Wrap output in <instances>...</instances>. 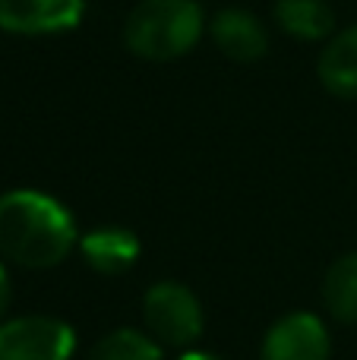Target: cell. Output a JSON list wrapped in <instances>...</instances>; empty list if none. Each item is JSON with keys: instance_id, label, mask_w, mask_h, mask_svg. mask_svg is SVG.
<instances>
[{"instance_id": "cell-7", "label": "cell", "mask_w": 357, "mask_h": 360, "mask_svg": "<svg viewBox=\"0 0 357 360\" xmlns=\"http://www.w3.org/2000/svg\"><path fill=\"white\" fill-rule=\"evenodd\" d=\"M212 44L234 63H257L269 51V29L259 22L253 13L228 6L219 10L209 22Z\"/></svg>"}, {"instance_id": "cell-5", "label": "cell", "mask_w": 357, "mask_h": 360, "mask_svg": "<svg viewBox=\"0 0 357 360\" xmlns=\"http://www.w3.org/2000/svg\"><path fill=\"white\" fill-rule=\"evenodd\" d=\"M326 323L316 313H288L266 332L259 345V360H329Z\"/></svg>"}, {"instance_id": "cell-12", "label": "cell", "mask_w": 357, "mask_h": 360, "mask_svg": "<svg viewBox=\"0 0 357 360\" xmlns=\"http://www.w3.org/2000/svg\"><path fill=\"white\" fill-rule=\"evenodd\" d=\"M164 348L155 345L145 332L139 329H114L108 332L95 348L89 351L86 360H162Z\"/></svg>"}, {"instance_id": "cell-10", "label": "cell", "mask_w": 357, "mask_h": 360, "mask_svg": "<svg viewBox=\"0 0 357 360\" xmlns=\"http://www.w3.org/2000/svg\"><path fill=\"white\" fill-rule=\"evenodd\" d=\"M272 16L297 41H329L335 35V13L326 0H278Z\"/></svg>"}, {"instance_id": "cell-3", "label": "cell", "mask_w": 357, "mask_h": 360, "mask_svg": "<svg viewBox=\"0 0 357 360\" xmlns=\"http://www.w3.org/2000/svg\"><path fill=\"white\" fill-rule=\"evenodd\" d=\"M145 335L162 348L190 351L202 335V304L181 281H158L143 297Z\"/></svg>"}, {"instance_id": "cell-13", "label": "cell", "mask_w": 357, "mask_h": 360, "mask_svg": "<svg viewBox=\"0 0 357 360\" xmlns=\"http://www.w3.org/2000/svg\"><path fill=\"white\" fill-rule=\"evenodd\" d=\"M10 300H13V285H10V272L6 266L0 262V323H4L6 310H10Z\"/></svg>"}, {"instance_id": "cell-14", "label": "cell", "mask_w": 357, "mask_h": 360, "mask_svg": "<svg viewBox=\"0 0 357 360\" xmlns=\"http://www.w3.org/2000/svg\"><path fill=\"white\" fill-rule=\"evenodd\" d=\"M177 360H221V357H215V354H209V351H183Z\"/></svg>"}, {"instance_id": "cell-6", "label": "cell", "mask_w": 357, "mask_h": 360, "mask_svg": "<svg viewBox=\"0 0 357 360\" xmlns=\"http://www.w3.org/2000/svg\"><path fill=\"white\" fill-rule=\"evenodd\" d=\"M86 0H0V29L10 35H60L82 22Z\"/></svg>"}, {"instance_id": "cell-9", "label": "cell", "mask_w": 357, "mask_h": 360, "mask_svg": "<svg viewBox=\"0 0 357 360\" xmlns=\"http://www.w3.org/2000/svg\"><path fill=\"white\" fill-rule=\"evenodd\" d=\"M316 76L339 98H357V25L329 38L316 60Z\"/></svg>"}, {"instance_id": "cell-11", "label": "cell", "mask_w": 357, "mask_h": 360, "mask_svg": "<svg viewBox=\"0 0 357 360\" xmlns=\"http://www.w3.org/2000/svg\"><path fill=\"white\" fill-rule=\"evenodd\" d=\"M323 304L329 316L345 326L357 323V253H345L329 266L323 278Z\"/></svg>"}, {"instance_id": "cell-4", "label": "cell", "mask_w": 357, "mask_h": 360, "mask_svg": "<svg viewBox=\"0 0 357 360\" xmlns=\"http://www.w3.org/2000/svg\"><path fill=\"white\" fill-rule=\"evenodd\" d=\"M76 332L70 323L44 313L0 323V360H70Z\"/></svg>"}, {"instance_id": "cell-8", "label": "cell", "mask_w": 357, "mask_h": 360, "mask_svg": "<svg viewBox=\"0 0 357 360\" xmlns=\"http://www.w3.org/2000/svg\"><path fill=\"white\" fill-rule=\"evenodd\" d=\"M76 247H79L82 262L98 275H124L126 269L136 266L139 253H143L139 237L130 228H120V224L92 228L89 234L79 237Z\"/></svg>"}, {"instance_id": "cell-2", "label": "cell", "mask_w": 357, "mask_h": 360, "mask_svg": "<svg viewBox=\"0 0 357 360\" xmlns=\"http://www.w3.org/2000/svg\"><path fill=\"white\" fill-rule=\"evenodd\" d=\"M206 32L196 0H143L124 22V41L139 60L168 63L190 54Z\"/></svg>"}, {"instance_id": "cell-1", "label": "cell", "mask_w": 357, "mask_h": 360, "mask_svg": "<svg viewBox=\"0 0 357 360\" xmlns=\"http://www.w3.org/2000/svg\"><path fill=\"white\" fill-rule=\"evenodd\" d=\"M79 243L76 218L41 190L0 196V256L19 269H54Z\"/></svg>"}]
</instances>
